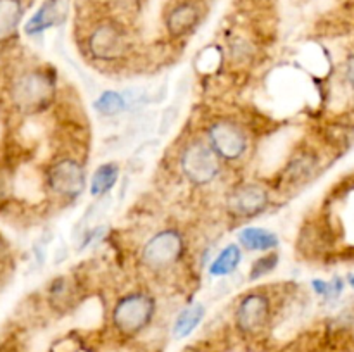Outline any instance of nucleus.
<instances>
[{"label": "nucleus", "mask_w": 354, "mask_h": 352, "mask_svg": "<svg viewBox=\"0 0 354 352\" xmlns=\"http://www.w3.org/2000/svg\"><path fill=\"white\" fill-rule=\"evenodd\" d=\"M348 282H349V285H351L353 289H354V275H349L348 276Z\"/></svg>", "instance_id": "24"}, {"label": "nucleus", "mask_w": 354, "mask_h": 352, "mask_svg": "<svg viewBox=\"0 0 354 352\" xmlns=\"http://www.w3.org/2000/svg\"><path fill=\"white\" fill-rule=\"evenodd\" d=\"M121 168L118 162H102L95 168V171L90 176V195L99 199V197L109 195L111 190L120 179Z\"/></svg>", "instance_id": "13"}, {"label": "nucleus", "mask_w": 354, "mask_h": 352, "mask_svg": "<svg viewBox=\"0 0 354 352\" xmlns=\"http://www.w3.org/2000/svg\"><path fill=\"white\" fill-rule=\"evenodd\" d=\"M7 251H9V247H7V242H6V238H3L2 235H0V259H3V257H6Z\"/></svg>", "instance_id": "23"}, {"label": "nucleus", "mask_w": 354, "mask_h": 352, "mask_svg": "<svg viewBox=\"0 0 354 352\" xmlns=\"http://www.w3.org/2000/svg\"><path fill=\"white\" fill-rule=\"evenodd\" d=\"M23 14L24 7L21 0H0V43L16 35Z\"/></svg>", "instance_id": "16"}, {"label": "nucleus", "mask_w": 354, "mask_h": 352, "mask_svg": "<svg viewBox=\"0 0 354 352\" xmlns=\"http://www.w3.org/2000/svg\"><path fill=\"white\" fill-rule=\"evenodd\" d=\"M156 309L158 304L151 293L145 290H135L118 299L113 307L111 321L120 335L135 337L149 328L156 316Z\"/></svg>", "instance_id": "4"}, {"label": "nucleus", "mask_w": 354, "mask_h": 352, "mask_svg": "<svg viewBox=\"0 0 354 352\" xmlns=\"http://www.w3.org/2000/svg\"><path fill=\"white\" fill-rule=\"evenodd\" d=\"M59 21V6L55 0H44L41 6L38 7L37 12L26 21L24 24V33L28 37H38L45 33L48 28L55 26Z\"/></svg>", "instance_id": "14"}, {"label": "nucleus", "mask_w": 354, "mask_h": 352, "mask_svg": "<svg viewBox=\"0 0 354 352\" xmlns=\"http://www.w3.org/2000/svg\"><path fill=\"white\" fill-rule=\"evenodd\" d=\"M227 213L239 221L256 219L272 206L270 188L258 182H244L235 185L227 195Z\"/></svg>", "instance_id": "8"}, {"label": "nucleus", "mask_w": 354, "mask_h": 352, "mask_svg": "<svg viewBox=\"0 0 354 352\" xmlns=\"http://www.w3.org/2000/svg\"><path fill=\"white\" fill-rule=\"evenodd\" d=\"M204 316H206V306L203 302H192L189 306L183 307L175 317L173 323V337L175 338H185L190 333L196 331V328L203 323Z\"/></svg>", "instance_id": "15"}, {"label": "nucleus", "mask_w": 354, "mask_h": 352, "mask_svg": "<svg viewBox=\"0 0 354 352\" xmlns=\"http://www.w3.org/2000/svg\"><path fill=\"white\" fill-rule=\"evenodd\" d=\"M317 161L311 154L303 152V154L296 155L294 159H290L289 164L286 166V173H283V179L287 183H299L303 179L310 178V175L313 173Z\"/></svg>", "instance_id": "18"}, {"label": "nucleus", "mask_w": 354, "mask_h": 352, "mask_svg": "<svg viewBox=\"0 0 354 352\" xmlns=\"http://www.w3.org/2000/svg\"><path fill=\"white\" fill-rule=\"evenodd\" d=\"M57 93L55 75L50 68L35 66L24 69L10 85V100L19 113L26 116L50 109Z\"/></svg>", "instance_id": "1"}, {"label": "nucleus", "mask_w": 354, "mask_h": 352, "mask_svg": "<svg viewBox=\"0 0 354 352\" xmlns=\"http://www.w3.org/2000/svg\"><path fill=\"white\" fill-rule=\"evenodd\" d=\"M272 316L273 304L268 293L261 290H252L245 293L235 307V328L242 335H258L268 326Z\"/></svg>", "instance_id": "9"}, {"label": "nucleus", "mask_w": 354, "mask_h": 352, "mask_svg": "<svg viewBox=\"0 0 354 352\" xmlns=\"http://www.w3.org/2000/svg\"><path fill=\"white\" fill-rule=\"evenodd\" d=\"M183 178L194 186H209L220 178L223 161L211 148L206 138H192L183 145L178 157Z\"/></svg>", "instance_id": "2"}, {"label": "nucleus", "mask_w": 354, "mask_h": 352, "mask_svg": "<svg viewBox=\"0 0 354 352\" xmlns=\"http://www.w3.org/2000/svg\"><path fill=\"white\" fill-rule=\"evenodd\" d=\"M128 109V100L123 92L104 90L93 100V110L102 117H116Z\"/></svg>", "instance_id": "17"}, {"label": "nucleus", "mask_w": 354, "mask_h": 352, "mask_svg": "<svg viewBox=\"0 0 354 352\" xmlns=\"http://www.w3.org/2000/svg\"><path fill=\"white\" fill-rule=\"evenodd\" d=\"M206 141L223 162H239L249 150V135L239 121L218 117L206 128Z\"/></svg>", "instance_id": "5"}, {"label": "nucleus", "mask_w": 354, "mask_h": 352, "mask_svg": "<svg viewBox=\"0 0 354 352\" xmlns=\"http://www.w3.org/2000/svg\"><path fill=\"white\" fill-rule=\"evenodd\" d=\"M279 264H280V255L277 254L275 251L265 252V254L259 255L258 259H254V262L251 264V269H249L248 278L251 280V282L265 278V276H268L270 273L275 271Z\"/></svg>", "instance_id": "19"}, {"label": "nucleus", "mask_w": 354, "mask_h": 352, "mask_svg": "<svg viewBox=\"0 0 354 352\" xmlns=\"http://www.w3.org/2000/svg\"><path fill=\"white\" fill-rule=\"evenodd\" d=\"M315 293H318L324 299H337L341 292L344 290V282L341 278H334L332 282H325V280H313L311 282Z\"/></svg>", "instance_id": "20"}, {"label": "nucleus", "mask_w": 354, "mask_h": 352, "mask_svg": "<svg viewBox=\"0 0 354 352\" xmlns=\"http://www.w3.org/2000/svg\"><path fill=\"white\" fill-rule=\"evenodd\" d=\"M244 248L239 244H227L209 262L207 273L213 278H228L230 275H235L242 262Z\"/></svg>", "instance_id": "12"}, {"label": "nucleus", "mask_w": 354, "mask_h": 352, "mask_svg": "<svg viewBox=\"0 0 354 352\" xmlns=\"http://www.w3.org/2000/svg\"><path fill=\"white\" fill-rule=\"evenodd\" d=\"M201 19H203L201 7L192 0H183L171 7L169 12L166 14L165 26L169 37L175 40H182L199 28Z\"/></svg>", "instance_id": "10"}, {"label": "nucleus", "mask_w": 354, "mask_h": 352, "mask_svg": "<svg viewBox=\"0 0 354 352\" xmlns=\"http://www.w3.org/2000/svg\"><path fill=\"white\" fill-rule=\"evenodd\" d=\"M187 242L178 228H165L147 238L140 251V262L154 275L171 271L183 259Z\"/></svg>", "instance_id": "3"}, {"label": "nucleus", "mask_w": 354, "mask_h": 352, "mask_svg": "<svg viewBox=\"0 0 354 352\" xmlns=\"http://www.w3.org/2000/svg\"><path fill=\"white\" fill-rule=\"evenodd\" d=\"M45 185L59 199L75 202L86 188V171L82 161L62 155L50 162L45 171Z\"/></svg>", "instance_id": "6"}, {"label": "nucleus", "mask_w": 354, "mask_h": 352, "mask_svg": "<svg viewBox=\"0 0 354 352\" xmlns=\"http://www.w3.org/2000/svg\"><path fill=\"white\" fill-rule=\"evenodd\" d=\"M346 79L354 88V54L349 55L348 62H346Z\"/></svg>", "instance_id": "22"}, {"label": "nucleus", "mask_w": 354, "mask_h": 352, "mask_svg": "<svg viewBox=\"0 0 354 352\" xmlns=\"http://www.w3.org/2000/svg\"><path fill=\"white\" fill-rule=\"evenodd\" d=\"M86 52L93 62L116 64L130 52L128 33L121 24L114 21H104L90 31L86 38Z\"/></svg>", "instance_id": "7"}, {"label": "nucleus", "mask_w": 354, "mask_h": 352, "mask_svg": "<svg viewBox=\"0 0 354 352\" xmlns=\"http://www.w3.org/2000/svg\"><path fill=\"white\" fill-rule=\"evenodd\" d=\"M239 245L249 252H272L280 245V237L263 226H244L237 233Z\"/></svg>", "instance_id": "11"}, {"label": "nucleus", "mask_w": 354, "mask_h": 352, "mask_svg": "<svg viewBox=\"0 0 354 352\" xmlns=\"http://www.w3.org/2000/svg\"><path fill=\"white\" fill-rule=\"evenodd\" d=\"M173 121H176L175 110L173 109L162 110V116H161V121H159V128H158V133L161 135V137H165V135L171 130Z\"/></svg>", "instance_id": "21"}]
</instances>
